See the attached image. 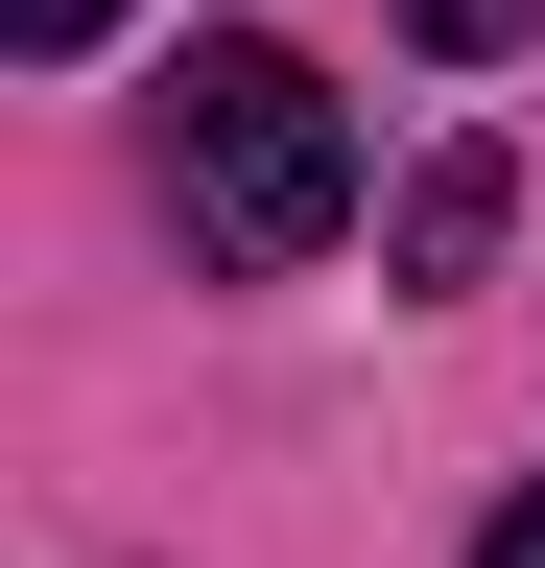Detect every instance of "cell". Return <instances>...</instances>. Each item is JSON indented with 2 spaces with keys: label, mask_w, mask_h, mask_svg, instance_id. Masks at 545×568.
<instances>
[{
  "label": "cell",
  "mask_w": 545,
  "mask_h": 568,
  "mask_svg": "<svg viewBox=\"0 0 545 568\" xmlns=\"http://www.w3.org/2000/svg\"><path fill=\"white\" fill-rule=\"evenodd\" d=\"M119 24V0H0V48H95Z\"/></svg>",
  "instance_id": "277c9868"
},
{
  "label": "cell",
  "mask_w": 545,
  "mask_h": 568,
  "mask_svg": "<svg viewBox=\"0 0 545 568\" xmlns=\"http://www.w3.org/2000/svg\"><path fill=\"white\" fill-rule=\"evenodd\" d=\"M474 568H545V474H522V497H498V521H474Z\"/></svg>",
  "instance_id": "5b68a950"
},
{
  "label": "cell",
  "mask_w": 545,
  "mask_h": 568,
  "mask_svg": "<svg viewBox=\"0 0 545 568\" xmlns=\"http://www.w3.org/2000/svg\"><path fill=\"white\" fill-rule=\"evenodd\" d=\"M498 213H522V166H498V142H451V166H403L380 261H403V284H474V261H498Z\"/></svg>",
  "instance_id": "7a4b0ae2"
},
{
  "label": "cell",
  "mask_w": 545,
  "mask_h": 568,
  "mask_svg": "<svg viewBox=\"0 0 545 568\" xmlns=\"http://www.w3.org/2000/svg\"><path fill=\"white\" fill-rule=\"evenodd\" d=\"M403 24H427V48H451V71H498V48H522V24H545V0H403Z\"/></svg>",
  "instance_id": "3957f363"
},
{
  "label": "cell",
  "mask_w": 545,
  "mask_h": 568,
  "mask_svg": "<svg viewBox=\"0 0 545 568\" xmlns=\"http://www.w3.org/2000/svg\"><path fill=\"white\" fill-rule=\"evenodd\" d=\"M166 190H190V237L214 261H332L356 237V119H332V71L309 48H190L166 71Z\"/></svg>",
  "instance_id": "6da1fadb"
}]
</instances>
